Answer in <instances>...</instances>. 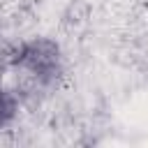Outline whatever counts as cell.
Segmentation results:
<instances>
[{
    "mask_svg": "<svg viewBox=\"0 0 148 148\" xmlns=\"http://www.w3.org/2000/svg\"><path fill=\"white\" fill-rule=\"evenodd\" d=\"M16 113H18L16 97L9 90H2L0 88V130H5L7 125H12L14 118H16Z\"/></svg>",
    "mask_w": 148,
    "mask_h": 148,
    "instance_id": "2",
    "label": "cell"
},
{
    "mask_svg": "<svg viewBox=\"0 0 148 148\" xmlns=\"http://www.w3.org/2000/svg\"><path fill=\"white\" fill-rule=\"evenodd\" d=\"M14 67L39 86H53L62 74V56L53 39L32 37L14 53Z\"/></svg>",
    "mask_w": 148,
    "mask_h": 148,
    "instance_id": "1",
    "label": "cell"
}]
</instances>
